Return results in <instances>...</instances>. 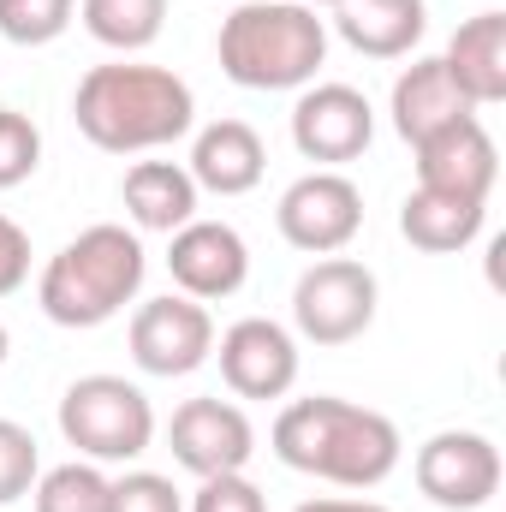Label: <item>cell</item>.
<instances>
[{
  "instance_id": "6da1fadb",
  "label": "cell",
  "mask_w": 506,
  "mask_h": 512,
  "mask_svg": "<svg viewBox=\"0 0 506 512\" xmlns=\"http://www.w3.org/2000/svg\"><path fill=\"white\" fill-rule=\"evenodd\" d=\"M78 131L108 149V155H143L161 143H179L197 120V96L179 72L167 66H143V60H114V66H90L78 78L72 96Z\"/></svg>"
},
{
  "instance_id": "7a4b0ae2",
  "label": "cell",
  "mask_w": 506,
  "mask_h": 512,
  "mask_svg": "<svg viewBox=\"0 0 506 512\" xmlns=\"http://www.w3.org/2000/svg\"><path fill=\"white\" fill-rule=\"evenodd\" d=\"M274 453L304 477H322L340 489H376L399 465V429L370 405L316 393V399H292L274 417Z\"/></svg>"
},
{
  "instance_id": "3957f363",
  "label": "cell",
  "mask_w": 506,
  "mask_h": 512,
  "mask_svg": "<svg viewBox=\"0 0 506 512\" xmlns=\"http://www.w3.org/2000/svg\"><path fill=\"white\" fill-rule=\"evenodd\" d=\"M143 245L137 233L102 221V227H84L78 239H66L60 251L48 256L42 268V316L60 322V328H102L126 310L143 286Z\"/></svg>"
},
{
  "instance_id": "277c9868",
  "label": "cell",
  "mask_w": 506,
  "mask_h": 512,
  "mask_svg": "<svg viewBox=\"0 0 506 512\" xmlns=\"http://www.w3.org/2000/svg\"><path fill=\"white\" fill-rule=\"evenodd\" d=\"M215 54L239 90H304L328 60V24L298 0H245L221 18Z\"/></svg>"
},
{
  "instance_id": "5b68a950",
  "label": "cell",
  "mask_w": 506,
  "mask_h": 512,
  "mask_svg": "<svg viewBox=\"0 0 506 512\" xmlns=\"http://www.w3.org/2000/svg\"><path fill=\"white\" fill-rule=\"evenodd\" d=\"M60 435L84 459H102V465L137 459L155 441L149 393L131 387L126 376H78L66 387V399H60Z\"/></svg>"
},
{
  "instance_id": "8992f818",
  "label": "cell",
  "mask_w": 506,
  "mask_h": 512,
  "mask_svg": "<svg viewBox=\"0 0 506 512\" xmlns=\"http://www.w3.org/2000/svg\"><path fill=\"white\" fill-rule=\"evenodd\" d=\"M292 322L316 346H352L376 322V274L352 256H322L292 286Z\"/></svg>"
},
{
  "instance_id": "52a82bcc",
  "label": "cell",
  "mask_w": 506,
  "mask_h": 512,
  "mask_svg": "<svg viewBox=\"0 0 506 512\" xmlns=\"http://www.w3.org/2000/svg\"><path fill=\"white\" fill-rule=\"evenodd\" d=\"M274 221H280V239H286L292 251L334 256L358 239V227H364V197H358V185H352L346 173H328V167H322V173H304V179L286 185Z\"/></svg>"
},
{
  "instance_id": "ba28073f",
  "label": "cell",
  "mask_w": 506,
  "mask_h": 512,
  "mask_svg": "<svg viewBox=\"0 0 506 512\" xmlns=\"http://www.w3.org/2000/svg\"><path fill=\"white\" fill-rule=\"evenodd\" d=\"M417 489L447 512H477L501 489V447L477 429H441L417 447Z\"/></svg>"
},
{
  "instance_id": "9c48e42d",
  "label": "cell",
  "mask_w": 506,
  "mask_h": 512,
  "mask_svg": "<svg viewBox=\"0 0 506 512\" xmlns=\"http://www.w3.org/2000/svg\"><path fill=\"white\" fill-rule=\"evenodd\" d=\"M209 352H215V322H209V310L197 304V298H149L137 316H131V358H137V370L143 376H191V370H203L209 364Z\"/></svg>"
},
{
  "instance_id": "30bf717a",
  "label": "cell",
  "mask_w": 506,
  "mask_h": 512,
  "mask_svg": "<svg viewBox=\"0 0 506 512\" xmlns=\"http://www.w3.org/2000/svg\"><path fill=\"white\" fill-rule=\"evenodd\" d=\"M167 447L173 459L191 471V477H227V471H245L256 453V429L251 417L233 405V399H185L167 423Z\"/></svg>"
},
{
  "instance_id": "8fae6325",
  "label": "cell",
  "mask_w": 506,
  "mask_h": 512,
  "mask_svg": "<svg viewBox=\"0 0 506 512\" xmlns=\"http://www.w3.org/2000/svg\"><path fill=\"white\" fill-rule=\"evenodd\" d=\"M370 137H376V108L352 84H316L292 108V143L304 161H322V167L358 161L370 149Z\"/></svg>"
},
{
  "instance_id": "7c38bea8",
  "label": "cell",
  "mask_w": 506,
  "mask_h": 512,
  "mask_svg": "<svg viewBox=\"0 0 506 512\" xmlns=\"http://www.w3.org/2000/svg\"><path fill=\"white\" fill-rule=\"evenodd\" d=\"M167 274L185 298L209 304V298H233L251 274V245L239 239V227L227 221H185L179 233H167Z\"/></svg>"
},
{
  "instance_id": "4fadbf2b",
  "label": "cell",
  "mask_w": 506,
  "mask_h": 512,
  "mask_svg": "<svg viewBox=\"0 0 506 512\" xmlns=\"http://www.w3.org/2000/svg\"><path fill=\"white\" fill-rule=\"evenodd\" d=\"M221 382L239 399H280L298 382V340L268 322V316H245L221 334Z\"/></svg>"
},
{
  "instance_id": "5bb4252c",
  "label": "cell",
  "mask_w": 506,
  "mask_h": 512,
  "mask_svg": "<svg viewBox=\"0 0 506 512\" xmlns=\"http://www.w3.org/2000/svg\"><path fill=\"white\" fill-rule=\"evenodd\" d=\"M495 173H501V155H495V137L483 131L477 114L417 143V185L423 191L465 197V203H489Z\"/></svg>"
},
{
  "instance_id": "9a60e30c",
  "label": "cell",
  "mask_w": 506,
  "mask_h": 512,
  "mask_svg": "<svg viewBox=\"0 0 506 512\" xmlns=\"http://www.w3.org/2000/svg\"><path fill=\"white\" fill-rule=\"evenodd\" d=\"M262 167H268V149L245 120H215V126L197 131L191 143V179L197 191H215V197H245L262 185Z\"/></svg>"
},
{
  "instance_id": "2e32d148",
  "label": "cell",
  "mask_w": 506,
  "mask_h": 512,
  "mask_svg": "<svg viewBox=\"0 0 506 512\" xmlns=\"http://www.w3.org/2000/svg\"><path fill=\"white\" fill-rule=\"evenodd\" d=\"M447 78L465 90L471 108H495L506 102V12H477L453 30L447 54H441Z\"/></svg>"
},
{
  "instance_id": "e0dca14e",
  "label": "cell",
  "mask_w": 506,
  "mask_h": 512,
  "mask_svg": "<svg viewBox=\"0 0 506 512\" xmlns=\"http://www.w3.org/2000/svg\"><path fill=\"white\" fill-rule=\"evenodd\" d=\"M471 114H477V108L465 102V90L447 78L441 60H417V66H405L399 84H393V131H399L411 149H417L423 137H435V131L471 120Z\"/></svg>"
},
{
  "instance_id": "ac0fdd59",
  "label": "cell",
  "mask_w": 506,
  "mask_h": 512,
  "mask_svg": "<svg viewBox=\"0 0 506 512\" xmlns=\"http://www.w3.org/2000/svg\"><path fill=\"white\" fill-rule=\"evenodd\" d=\"M334 30L346 36V48H358L370 60H399L423 42L429 6L423 0H340Z\"/></svg>"
},
{
  "instance_id": "d6986e66",
  "label": "cell",
  "mask_w": 506,
  "mask_h": 512,
  "mask_svg": "<svg viewBox=\"0 0 506 512\" xmlns=\"http://www.w3.org/2000/svg\"><path fill=\"white\" fill-rule=\"evenodd\" d=\"M126 215L143 233H179L185 221H197V179L179 161H137L120 185Z\"/></svg>"
},
{
  "instance_id": "ffe728a7",
  "label": "cell",
  "mask_w": 506,
  "mask_h": 512,
  "mask_svg": "<svg viewBox=\"0 0 506 512\" xmlns=\"http://www.w3.org/2000/svg\"><path fill=\"white\" fill-rule=\"evenodd\" d=\"M399 233L429 256H453L465 251L477 233H483V203H465V197H441V191H411L405 209H399Z\"/></svg>"
},
{
  "instance_id": "44dd1931",
  "label": "cell",
  "mask_w": 506,
  "mask_h": 512,
  "mask_svg": "<svg viewBox=\"0 0 506 512\" xmlns=\"http://www.w3.org/2000/svg\"><path fill=\"white\" fill-rule=\"evenodd\" d=\"M78 12H84V30L114 54L149 48L167 24V0H78Z\"/></svg>"
},
{
  "instance_id": "7402d4cb",
  "label": "cell",
  "mask_w": 506,
  "mask_h": 512,
  "mask_svg": "<svg viewBox=\"0 0 506 512\" xmlns=\"http://www.w3.org/2000/svg\"><path fill=\"white\" fill-rule=\"evenodd\" d=\"M36 512H108V495L114 483L96 471V465H54L48 477H36Z\"/></svg>"
},
{
  "instance_id": "603a6c76",
  "label": "cell",
  "mask_w": 506,
  "mask_h": 512,
  "mask_svg": "<svg viewBox=\"0 0 506 512\" xmlns=\"http://www.w3.org/2000/svg\"><path fill=\"white\" fill-rule=\"evenodd\" d=\"M78 0H0V36L18 48H42L54 36H66Z\"/></svg>"
},
{
  "instance_id": "cb8c5ba5",
  "label": "cell",
  "mask_w": 506,
  "mask_h": 512,
  "mask_svg": "<svg viewBox=\"0 0 506 512\" xmlns=\"http://www.w3.org/2000/svg\"><path fill=\"white\" fill-rule=\"evenodd\" d=\"M36 161H42V131H36V120L18 114V108H0V191L24 185L36 173Z\"/></svg>"
},
{
  "instance_id": "d4e9b609",
  "label": "cell",
  "mask_w": 506,
  "mask_h": 512,
  "mask_svg": "<svg viewBox=\"0 0 506 512\" xmlns=\"http://www.w3.org/2000/svg\"><path fill=\"white\" fill-rule=\"evenodd\" d=\"M36 489V435L12 417H0V507Z\"/></svg>"
},
{
  "instance_id": "484cf974",
  "label": "cell",
  "mask_w": 506,
  "mask_h": 512,
  "mask_svg": "<svg viewBox=\"0 0 506 512\" xmlns=\"http://www.w3.org/2000/svg\"><path fill=\"white\" fill-rule=\"evenodd\" d=\"M108 512H185L179 507V489L155 471H126L108 495Z\"/></svg>"
},
{
  "instance_id": "4316f807",
  "label": "cell",
  "mask_w": 506,
  "mask_h": 512,
  "mask_svg": "<svg viewBox=\"0 0 506 512\" xmlns=\"http://www.w3.org/2000/svg\"><path fill=\"white\" fill-rule=\"evenodd\" d=\"M191 512H268V501L245 471H227V477H203Z\"/></svg>"
},
{
  "instance_id": "83f0119b",
  "label": "cell",
  "mask_w": 506,
  "mask_h": 512,
  "mask_svg": "<svg viewBox=\"0 0 506 512\" xmlns=\"http://www.w3.org/2000/svg\"><path fill=\"white\" fill-rule=\"evenodd\" d=\"M24 280H30V233L12 215H0V298H12Z\"/></svg>"
},
{
  "instance_id": "f1b7e54d",
  "label": "cell",
  "mask_w": 506,
  "mask_h": 512,
  "mask_svg": "<svg viewBox=\"0 0 506 512\" xmlns=\"http://www.w3.org/2000/svg\"><path fill=\"white\" fill-rule=\"evenodd\" d=\"M292 512H387V507H376V501H304Z\"/></svg>"
},
{
  "instance_id": "f546056e",
  "label": "cell",
  "mask_w": 506,
  "mask_h": 512,
  "mask_svg": "<svg viewBox=\"0 0 506 512\" xmlns=\"http://www.w3.org/2000/svg\"><path fill=\"white\" fill-rule=\"evenodd\" d=\"M298 6H310V12H316V6H340V0H298Z\"/></svg>"
},
{
  "instance_id": "4dcf8cb0",
  "label": "cell",
  "mask_w": 506,
  "mask_h": 512,
  "mask_svg": "<svg viewBox=\"0 0 506 512\" xmlns=\"http://www.w3.org/2000/svg\"><path fill=\"white\" fill-rule=\"evenodd\" d=\"M6 346H12V340H6V328H0V364H6Z\"/></svg>"
}]
</instances>
